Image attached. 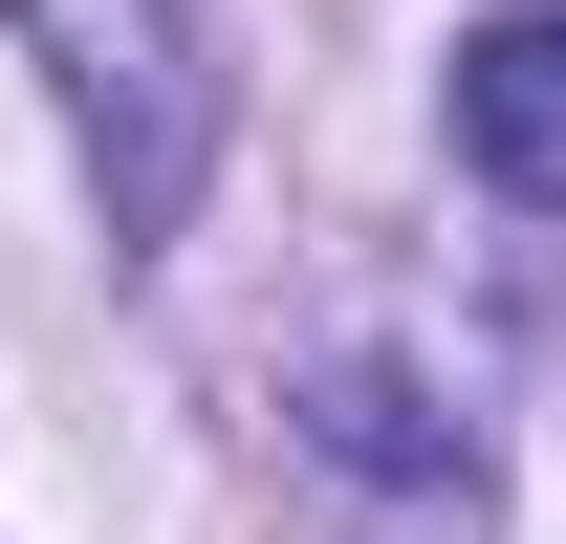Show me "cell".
Listing matches in <instances>:
<instances>
[{"label": "cell", "instance_id": "cell-2", "mask_svg": "<svg viewBox=\"0 0 566 544\" xmlns=\"http://www.w3.org/2000/svg\"><path fill=\"white\" fill-rule=\"evenodd\" d=\"M458 175L523 197V218H566V0H523V22L458 44Z\"/></svg>", "mask_w": 566, "mask_h": 544}, {"label": "cell", "instance_id": "cell-1", "mask_svg": "<svg viewBox=\"0 0 566 544\" xmlns=\"http://www.w3.org/2000/svg\"><path fill=\"white\" fill-rule=\"evenodd\" d=\"M22 44H44V87L87 109V175H109V218L132 240H175L218 175V22L197 0H0Z\"/></svg>", "mask_w": 566, "mask_h": 544}]
</instances>
